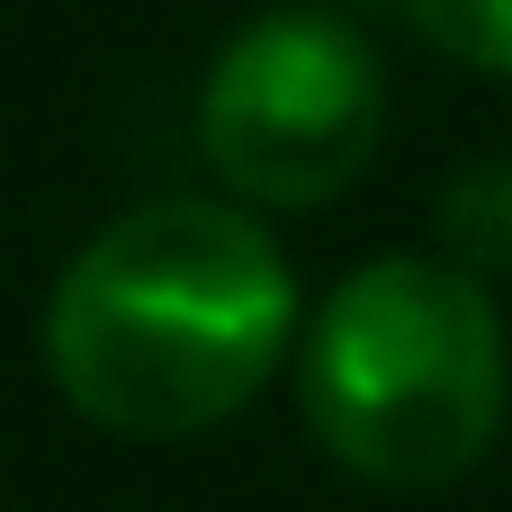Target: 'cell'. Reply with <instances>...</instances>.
<instances>
[{
	"mask_svg": "<svg viewBox=\"0 0 512 512\" xmlns=\"http://www.w3.org/2000/svg\"><path fill=\"white\" fill-rule=\"evenodd\" d=\"M432 234H441V261L468 270V279H512V153H477L441 180L432 198Z\"/></svg>",
	"mask_w": 512,
	"mask_h": 512,
	"instance_id": "4",
	"label": "cell"
},
{
	"mask_svg": "<svg viewBox=\"0 0 512 512\" xmlns=\"http://www.w3.org/2000/svg\"><path fill=\"white\" fill-rule=\"evenodd\" d=\"M54 396L117 441L234 423L297 342V270L243 207L153 198L108 216L45 297Z\"/></svg>",
	"mask_w": 512,
	"mask_h": 512,
	"instance_id": "1",
	"label": "cell"
},
{
	"mask_svg": "<svg viewBox=\"0 0 512 512\" xmlns=\"http://www.w3.org/2000/svg\"><path fill=\"white\" fill-rule=\"evenodd\" d=\"M396 18L459 72L512 81V0H396Z\"/></svg>",
	"mask_w": 512,
	"mask_h": 512,
	"instance_id": "5",
	"label": "cell"
},
{
	"mask_svg": "<svg viewBox=\"0 0 512 512\" xmlns=\"http://www.w3.org/2000/svg\"><path fill=\"white\" fill-rule=\"evenodd\" d=\"M387 135V72L351 9H261L243 18L198 90V144L216 180L252 207L342 198Z\"/></svg>",
	"mask_w": 512,
	"mask_h": 512,
	"instance_id": "3",
	"label": "cell"
},
{
	"mask_svg": "<svg viewBox=\"0 0 512 512\" xmlns=\"http://www.w3.org/2000/svg\"><path fill=\"white\" fill-rule=\"evenodd\" d=\"M297 405L324 459L378 495L459 486L512 405V342L495 288L441 252L351 270L297 333Z\"/></svg>",
	"mask_w": 512,
	"mask_h": 512,
	"instance_id": "2",
	"label": "cell"
},
{
	"mask_svg": "<svg viewBox=\"0 0 512 512\" xmlns=\"http://www.w3.org/2000/svg\"><path fill=\"white\" fill-rule=\"evenodd\" d=\"M333 9H351V18H360V9H387V18H396V0H333Z\"/></svg>",
	"mask_w": 512,
	"mask_h": 512,
	"instance_id": "6",
	"label": "cell"
}]
</instances>
